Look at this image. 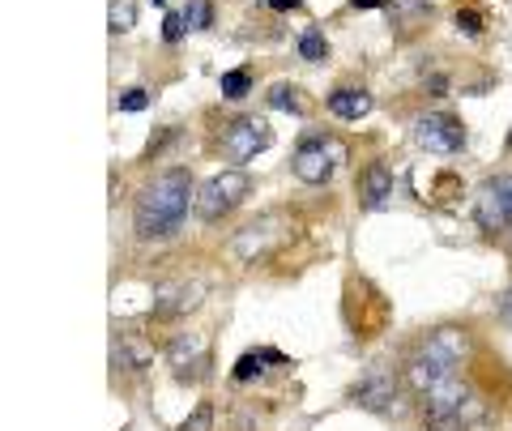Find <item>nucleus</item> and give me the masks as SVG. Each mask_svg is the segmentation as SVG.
<instances>
[{"mask_svg":"<svg viewBox=\"0 0 512 431\" xmlns=\"http://www.w3.org/2000/svg\"><path fill=\"white\" fill-rule=\"evenodd\" d=\"M192 205H197V184H192V175L184 167L158 171L154 180L137 193V205H133L137 239H146V244H154V239H171L184 227Z\"/></svg>","mask_w":512,"mask_h":431,"instance_id":"f257e3e1","label":"nucleus"},{"mask_svg":"<svg viewBox=\"0 0 512 431\" xmlns=\"http://www.w3.org/2000/svg\"><path fill=\"white\" fill-rule=\"evenodd\" d=\"M466 346H470V342H466V329H453V325L436 329L419 350H414V359H410V367H406L410 389L423 397L427 389H436L440 380L457 376V363L466 359Z\"/></svg>","mask_w":512,"mask_h":431,"instance_id":"f03ea898","label":"nucleus"},{"mask_svg":"<svg viewBox=\"0 0 512 431\" xmlns=\"http://www.w3.org/2000/svg\"><path fill=\"white\" fill-rule=\"evenodd\" d=\"M474 414H478V406L461 376H448L436 389L423 393V427L427 431H457V427H466Z\"/></svg>","mask_w":512,"mask_h":431,"instance_id":"7ed1b4c3","label":"nucleus"},{"mask_svg":"<svg viewBox=\"0 0 512 431\" xmlns=\"http://www.w3.org/2000/svg\"><path fill=\"white\" fill-rule=\"evenodd\" d=\"M252 193V180L239 167H227L210 175L201 188H197V205H192V214H197L201 222H222L231 210H239L244 205V197Z\"/></svg>","mask_w":512,"mask_h":431,"instance_id":"20e7f679","label":"nucleus"},{"mask_svg":"<svg viewBox=\"0 0 512 431\" xmlns=\"http://www.w3.org/2000/svg\"><path fill=\"white\" fill-rule=\"evenodd\" d=\"M474 214L483 222V231H512V175H495L478 188Z\"/></svg>","mask_w":512,"mask_h":431,"instance_id":"39448f33","label":"nucleus"},{"mask_svg":"<svg viewBox=\"0 0 512 431\" xmlns=\"http://www.w3.org/2000/svg\"><path fill=\"white\" fill-rule=\"evenodd\" d=\"M269 146H274V129H269L265 120H256V116L235 120L231 129L222 133V150H227V158H235V163H248V158L265 154Z\"/></svg>","mask_w":512,"mask_h":431,"instance_id":"423d86ee","label":"nucleus"},{"mask_svg":"<svg viewBox=\"0 0 512 431\" xmlns=\"http://www.w3.org/2000/svg\"><path fill=\"white\" fill-rule=\"evenodd\" d=\"M414 141L427 150V154H457L466 146V129L444 116V111H431V116H419L414 120Z\"/></svg>","mask_w":512,"mask_h":431,"instance_id":"0eeeda50","label":"nucleus"},{"mask_svg":"<svg viewBox=\"0 0 512 431\" xmlns=\"http://www.w3.org/2000/svg\"><path fill=\"white\" fill-rule=\"evenodd\" d=\"M350 402L372 414H389L397 406V376L384 372V367H367V376L350 389Z\"/></svg>","mask_w":512,"mask_h":431,"instance_id":"6e6552de","label":"nucleus"},{"mask_svg":"<svg viewBox=\"0 0 512 431\" xmlns=\"http://www.w3.org/2000/svg\"><path fill=\"white\" fill-rule=\"evenodd\" d=\"M333 158H338V150H329L325 141H303V146L295 150L291 158V167L303 184H329V175H333Z\"/></svg>","mask_w":512,"mask_h":431,"instance_id":"1a4fd4ad","label":"nucleus"},{"mask_svg":"<svg viewBox=\"0 0 512 431\" xmlns=\"http://www.w3.org/2000/svg\"><path fill=\"white\" fill-rule=\"evenodd\" d=\"M167 363L180 376H188V367H205V333H175L167 342Z\"/></svg>","mask_w":512,"mask_h":431,"instance_id":"9d476101","label":"nucleus"},{"mask_svg":"<svg viewBox=\"0 0 512 431\" xmlns=\"http://www.w3.org/2000/svg\"><path fill=\"white\" fill-rule=\"evenodd\" d=\"M393 197V175L384 163H372L363 171V180H359V201H363V210H380V205H389Z\"/></svg>","mask_w":512,"mask_h":431,"instance_id":"9b49d317","label":"nucleus"},{"mask_svg":"<svg viewBox=\"0 0 512 431\" xmlns=\"http://www.w3.org/2000/svg\"><path fill=\"white\" fill-rule=\"evenodd\" d=\"M329 111L338 120H363L367 111H372V94L367 90H355V86H342L329 94Z\"/></svg>","mask_w":512,"mask_h":431,"instance_id":"f8f14e48","label":"nucleus"},{"mask_svg":"<svg viewBox=\"0 0 512 431\" xmlns=\"http://www.w3.org/2000/svg\"><path fill=\"white\" fill-rule=\"evenodd\" d=\"M150 355H154V350L146 342L133 338V333H124V338L116 342V350H111V363L124 367V372H141V367L150 363Z\"/></svg>","mask_w":512,"mask_h":431,"instance_id":"ddd939ff","label":"nucleus"},{"mask_svg":"<svg viewBox=\"0 0 512 431\" xmlns=\"http://www.w3.org/2000/svg\"><path fill=\"white\" fill-rule=\"evenodd\" d=\"M201 303V286H175V291H163L154 303V316H180L192 312Z\"/></svg>","mask_w":512,"mask_h":431,"instance_id":"4468645a","label":"nucleus"},{"mask_svg":"<svg viewBox=\"0 0 512 431\" xmlns=\"http://www.w3.org/2000/svg\"><path fill=\"white\" fill-rule=\"evenodd\" d=\"M265 363H286V355H282V350H248V355H239V363H235V380L261 376Z\"/></svg>","mask_w":512,"mask_h":431,"instance_id":"2eb2a0df","label":"nucleus"},{"mask_svg":"<svg viewBox=\"0 0 512 431\" xmlns=\"http://www.w3.org/2000/svg\"><path fill=\"white\" fill-rule=\"evenodd\" d=\"M137 26V0H111L107 5V30L111 35H128Z\"/></svg>","mask_w":512,"mask_h":431,"instance_id":"dca6fc26","label":"nucleus"},{"mask_svg":"<svg viewBox=\"0 0 512 431\" xmlns=\"http://www.w3.org/2000/svg\"><path fill=\"white\" fill-rule=\"evenodd\" d=\"M299 56L308 60V65H325V60H329L325 35H320V30H303V35H299Z\"/></svg>","mask_w":512,"mask_h":431,"instance_id":"f3484780","label":"nucleus"},{"mask_svg":"<svg viewBox=\"0 0 512 431\" xmlns=\"http://www.w3.org/2000/svg\"><path fill=\"white\" fill-rule=\"evenodd\" d=\"M269 107H278V111H291V116H303V99H299V90L295 86H286V82H278L274 90H269Z\"/></svg>","mask_w":512,"mask_h":431,"instance_id":"a211bd4d","label":"nucleus"},{"mask_svg":"<svg viewBox=\"0 0 512 431\" xmlns=\"http://www.w3.org/2000/svg\"><path fill=\"white\" fill-rule=\"evenodd\" d=\"M180 13H184L188 30H210L214 26V5H210V0H188Z\"/></svg>","mask_w":512,"mask_h":431,"instance_id":"6ab92c4d","label":"nucleus"},{"mask_svg":"<svg viewBox=\"0 0 512 431\" xmlns=\"http://www.w3.org/2000/svg\"><path fill=\"white\" fill-rule=\"evenodd\" d=\"M248 90H252V73L248 69L222 73V99H248Z\"/></svg>","mask_w":512,"mask_h":431,"instance_id":"aec40b11","label":"nucleus"},{"mask_svg":"<svg viewBox=\"0 0 512 431\" xmlns=\"http://www.w3.org/2000/svg\"><path fill=\"white\" fill-rule=\"evenodd\" d=\"M210 427H214V406H210V402H201V406L180 423V431H210Z\"/></svg>","mask_w":512,"mask_h":431,"instance_id":"412c9836","label":"nucleus"},{"mask_svg":"<svg viewBox=\"0 0 512 431\" xmlns=\"http://www.w3.org/2000/svg\"><path fill=\"white\" fill-rule=\"evenodd\" d=\"M146 107H150V90H141V86L124 90L116 99V111H146Z\"/></svg>","mask_w":512,"mask_h":431,"instance_id":"4be33fe9","label":"nucleus"},{"mask_svg":"<svg viewBox=\"0 0 512 431\" xmlns=\"http://www.w3.org/2000/svg\"><path fill=\"white\" fill-rule=\"evenodd\" d=\"M457 30H466V35H483V13L478 9H457Z\"/></svg>","mask_w":512,"mask_h":431,"instance_id":"5701e85b","label":"nucleus"},{"mask_svg":"<svg viewBox=\"0 0 512 431\" xmlns=\"http://www.w3.org/2000/svg\"><path fill=\"white\" fill-rule=\"evenodd\" d=\"M184 30H188L184 13H167V22H163V39H167V43H180V39H184Z\"/></svg>","mask_w":512,"mask_h":431,"instance_id":"b1692460","label":"nucleus"},{"mask_svg":"<svg viewBox=\"0 0 512 431\" xmlns=\"http://www.w3.org/2000/svg\"><path fill=\"white\" fill-rule=\"evenodd\" d=\"M350 5H355V9H384L389 0H350Z\"/></svg>","mask_w":512,"mask_h":431,"instance_id":"393cba45","label":"nucleus"},{"mask_svg":"<svg viewBox=\"0 0 512 431\" xmlns=\"http://www.w3.org/2000/svg\"><path fill=\"white\" fill-rule=\"evenodd\" d=\"M269 5H274L278 13H286V9H299V5H303V0H269Z\"/></svg>","mask_w":512,"mask_h":431,"instance_id":"a878e982","label":"nucleus"},{"mask_svg":"<svg viewBox=\"0 0 512 431\" xmlns=\"http://www.w3.org/2000/svg\"><path fill=\"white\" fill-rule=\"evenodd\" d=\"M508 150H512V137H508Z\"/></svg>","mask_w":512,"mask_h":431,"instance_id":"bb28decb","label":"nucleus"}]
</instances>
